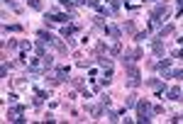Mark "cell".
Listing matches in <instances>:
<instances>
[{"label":"cell","instance_id":"2","mask_svg":"<svg viewBox=\"0 0 183 124\" xmlns=\"http://www.w3.org/2000/svg\"><path fill=\"white\" fill-rule=\"evenodd\" d=\"M171 100H181V90H178V88H173V90H171Z\"/></svg>","mask_w":183,"mask_h":124},{"label":"cell","instance_id":"1","mask_svg":"<svg viewBox=\"0 0 183 124\" xmlns=\"http://www.w3.org/2000/svg\"><path fill=\"white\" fill-rule=\"evenodd\" d=\"M139 119L142 122L149 119V105H147V102H139Z\"/></svg>","mask_w":183,"mask_h":124}]
</instances>
